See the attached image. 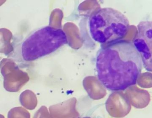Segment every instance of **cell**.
Here are the masks:
<instances>
[{
    "instance_id": "6da1fadb",
    "label": "cell",
    "mask_w": 152,
    "mask_h": 118,
    "mask_svg": "<svg viewBox=\"0 0 152 118\" xmlns=\"http://www.w3.org/2000/svg\"><path fill=\"white\" fill-rule=\"evenodd\" d=\"M98 80L108 90L122 91L136 85L143 65L132 42L122 40L102 45L97 53Z\"/></svg>"
},
{
    "instance_id": "7a4b0ae2",
    "label": "cell",
    "mask_w": 152,
    "mask_h": 118,
    "mask_svg": "<svg viewBox=\"0 0 152 118\" xmlns=\"http://www.w3.org/2000/svg\"><path fill=\"white\" fill-rule=\"evenodd\" d=\"M65 32L61 28L44 26L31 31L26 35H15L12 40V50L8 57L19 67H26L57 51L68 43Z\"/></svg>"
},
{
    "instance_id": "3957f363",
    "label": "cell",
    "mask_w": 152,
    "mask_h": 118,
    "mask_svg": "<svg viewBox=\"0 0 152 118\" xmlns=\"http://www.w3.org/2000/svg\"><path fill=\"white\" fill-rule=\"evenodd\" d=\"M88 24L92 40L102 45L122 40L129 29L128 18L119 10L110 7L94 11L89 18Z\"/></svg>"
},
{
    "instance_id": "277c9868",
    "label": "cell",
    "mask_w": 152,
    "mask_h": 118,
    "mask_svg": "<svg viewBox=\"0 0 152 118\" xmlns=\"http://www.w3.org/2000/svg\"><path fill=\"white\" fill-rule=\"evenodd\" d=\"M152 28L151 20L140 22L137 32L132 43L142 59L143 67L148 72H152Z\"/></svg>"
},
{
    "instance_id": "5b68a950",
    "label": "cell",
    "mask_w": 152,
    "mask_h": 118,
    "mask_svg": "<svg viewBox=\"0 0 152 118\" xmlns=\"http://www.w3.org/2000/svg\"><path fill=\"white\" fill-rule=\"evenodd\" d=\"M91 118L89 117H82V118Z\"/></svg>"
},
{
    "instance_id": "8992f818",
    "label": "cell",
    "mask_w": 152,
    "mask_h": 118,
    "mask_svg": "<svg viewBox=\"0 0 152 118\" xmlns=\"http://www.w3.org/2000/svg\"><path fill=\"white\" fill-rule=\"evenodd\" d=\"M1 57L0 56V62H1Z\"/></svg>"
}]
</instances>
